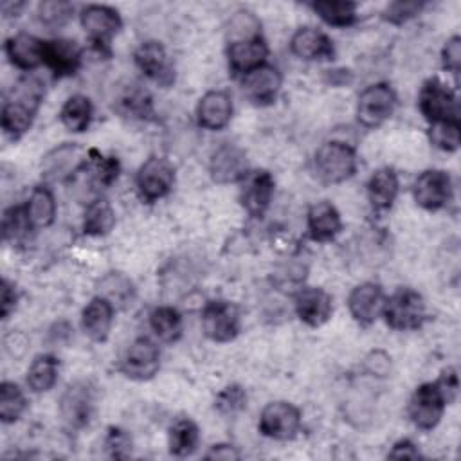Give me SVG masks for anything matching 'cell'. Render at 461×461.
Listing matches in <instances>:
<instances>
[{"mask_svg":"<svg viewBox=\"0 0 461 461\" xmlns=\"http://www.w3.org/2000/svg\"><path fill=\"white\" fill-rule=\"evenodd\" d=\"M86 160H88V151L83 153L79 146L65 142L43 157L41 175L52 182L72 180L76 173L86 164Z\"/></svg>","mask_w":461,"mask_h":461,"instance_id":"4fadbf2b","label":"cell"},{"mask_svg":"<svg viewBox=\"0 0 461 461\" xmlns=\"http://www.w3.org/2000/svg\"><path fill=\"white\" fill-rule=\"evenodd\" d=\"M281 72L272 65H261L243 76V94L254 104H270L281 90Z\"/></svg>","mask_w":461,"mask_h":461,"instance_id":"ac0fdd59","label":"cell"},{"mask_svg":"<svg viewBox=\"0 0 461 461\" xmlns=\"http://www.w3.org/2000/svg\"><path fill=\"white\" fill-rule=\"evenodd\" d=\"M267 56L268 47L261 36L229 43L227 49V59L232 74H249L250 70L265 65Z\"/></svg>","mask_w":461,"mask_h":461,"instance_id":"603a6c76","label":"cell"},{"mask_svg":"<svg viewBox=\"0 0 461 461\" xmlns=\"http://www.w3.org/2000/svg\"><path fill=\"white\" fill-rule=\"evenodd\" d=\"M310 7L331 27H348L357 22V4L348 0H322L313 2Z\"/></svg>","mask_w":461,"mask_h":461,"instance_id":"836d02e7","label":"cell"},{"mask_svg":"<svg viewBox=\"0 0 461 461\" xmlns=\"http://www.w3.org/2000/svg\"><path fill=\"white\" fill-rule=\"evenodd\" d=\"M398 194V176L391 167L376 169L367 180V198L375 211H387Z\"/></svg>","mask_w":461,"mask_h":461,"instance_id":"83f0119b","label":"cell"},{"mask_svg":"<svg viewBox=\"0 0 461 461\" xmlns=\"http://www.w3.org/2000/svg\"><path fill=\"white\" fill-rule=\"evenodd\" d=\"M430 142L443 151H456L459 148V122L445 121L434 122L429 130Z\"/></svg>","mask_w":461,"mask_h":461,"instance_id":"60d3db41","label":"cell"},{"mask_svg":"<svg viewBox=\"0 0 461 461\" xmlns=\"http://www.w3.org/2000/svg\"><path fill=\"white\" fill-rule=\"evenodd\" d=\"M396 108V94L387 83H376L367 86L357 104V117L358 122L375 128L387 121Z\"/></svg>","mask_w":461,"mask_h":461,"instance_id":"8992f818","label":"cell"},{"mask_svg":"<svg viewBox=\"0 0 461 461\" xmlns=\"http://www.w3.org/2000/svg\"><path fill=\"white\" fill-rule=\"evenodd\" d=\"M25 209H27L32 229L49 227L56 216V200H54L50 189L45 185L34 187L27 200Z\"/></svg>","mask_w":461,"mask_h":461,"instance_id":"f546056e","label":"cell"},{"mask_svg":"<svg viewBox=\"0 0 461 461\" xmlns=\"http://www.w3.org/2000/svg\"><path fill=\"white\" fill-rule=\"evenodd\" d=\"M331 312H333L331 297L322 288L308 286V288H301L295 294V313L304 324L312 328H319L331 317Z\"/></svg>","mask_w":461,"mask_h":461,"instance_id":"ffe728a7","label":"cell"},{"mask_svg":"<svg viewBox=\"0 0 461 461\" xmlns=\"http://www.w3.org/2000/svg\"><path fill=\"white\" fill-rule=\"evenodd\" d=\"M153 333L164 342H175L182 335V317L173 306H158L149 313Z\"/></svg>","mask_w":461,"mask_h":461,"instance_id":"d590c367","label":"cell"},{"mask_svg":"<svg viewBox=\"0 0 461 461\" xmlns=\"http://www.w3.org/2000/svg\"><path fill=\"white\" fill-rule=\"evenodd\" d=\"M74 13V5L68 2L61 0H50V2H41L38 5V18L41 23L56 27L63 25Z\"/></svg>","mask_w":461,"mask_h":461,"instance_id":"7bdbcfd3","label":"cell"},{"mask_svg":"<svg viewBox=\"0 0 461 461\" xmlns=\"http://www.w3.org/2000/svg\"><path fill=\"white\" fill-rule=\"evenodd\" d=\"M18 301V294L14 285H11L7 279H2L0 285V315L2 319H7L9 313L14 310Z\"/></svg>","mask_w":461,"mask_h":461,"instance_id":"681fc988","label":"cell"},{"mask_svg":"<svg viewBox=\"0 0 461 461\" xmlns=\"http://www.w3.org/2000/svg\"><path fill=\"white\" fill-rule=\"evenodd\" d=\"M160 367V351L148 337L135 339L124 351L119 369L131 380H149Z\"/></svg>","mask_w":461,"mask_h":461,"instance_id":"ba28073f","label":"cell"},{"mask_svg":"<svg viewBox=\"0 0 461 461\" xmlns=\"http://www.w3.org/2000/svg\"><path fill=\"white\" fill-rule=\"evenodd\" d=\"M317 176L326 184H340L353 176L357 169V155L351 146L340 140L324 142L313 157Z\"/></svg>","mask_w":461,"mask_h":461,"instance_id":"7a4b0ae2","label":"cell"},{"mask_svg":"<svg viewBox=\"0 0 461 461\" xmlns=\"http://www.w3.org/2000/svg\"><path fill=\"white\" fill-rule=\"evenodd\" d=\"M43 63L54 72L56 77L76 74L81 65V47L65 38L43 43Z\"/></svg>","mask_w":461,"mask_h":461,"instance_id":"44dd1931","label":"cell"},{"mask_svg":"<svg viewBox=\"0 0 461 461\" xmlns=\"http://www.w3.org/2000/svg\"><path fill=\"white\" fill-rule=\"evenodd\" d=\"M274 196V178L268 171H256L245 176V185L240 193V202L243 209L254 216L261 218Z\"/></svg>","mask_w":461,"mask_h":461,"instance_id":"d6986e66","label":"cell"},{"mask_svg":"<svg viewBox=\"0 0 461 461\" xmlns=\"http://www.w3.org/2000/svg\"><path fill=\"white\" fill-rule=\"evenodd\" d=\"M115 225V212L112 205L106 200H94L88 202L85 220H83V230L88 236H104L108 234Z\"/></svg>","mask_w":461,"mask_h":461,"instance_id":"e575fe53","label":"cell"},{"mask_svg":"<svg viewBox=\"0 0 461 461\" xmlns=\"http://www.w3.org/2000/svg\"><path fill=\"white\" fill-rule=\"evenodd\" d=\"M247 405V394L241 385H227L221 389L214 400V409L223 416H234Z\"/></svg>","mask_w":461,"mask_h":461,"instance_id":"b9f144b4","label":"cell"},{"mask_svg":"<svg viewBox=\"0 0 461 461\" xmlns=\"http://www.w3.org/2000/svg\"><path fill=\"white\" fill-rule=\"evenodd\" d=\"M113 321V306L101 295L90 299L81 313V326L85 335L95 342L106 340Z\"/></svg>","mask_w":461,"mask_h":461,"instance_id":"484cf974","label":"cell"},{"mask_svg":"<svg viewBox=\"0 0 461 461\" xmlns=\"http://www.w3.org/2000/svg\"><path fill=\"white\" fill-rule=\"evenodd\" d=\"M202 328L211 340L230 342L240 333V312L229 301H209L202 312Z\"/></svg>","mask_w":461,"mask_h":461,"instance_id":"52a82bcc","label":"cell"},{"mask_svg":"<svg viewBox=\"0 0 461 461\" xmlns=\"http://www.w3.org/2000/svg\"><path fill=\"white\" fill-rule=\"evenodd\" d=\"M59 119L63 126L74 133H81L88 128L92 121V103L86 95L74 94L61 106Z\"/></svg>","mask_w":461,"mask_h":461,"instance_id":"d6a6232c","label":"cell"},{"mask_svg":"<svg viewBox=\"0 0 461 461\" xmlns=\"http://www.w3.org/2000/svg\"><path fill=\"white\" fill-rule=\"evenodd\" d=\"M43 97V86L36 77H23L13 88L2 106V130L16 140L32 124Z\"/></svg>","mask_w":461,"mask_h":461,"instance_id":"6da1fadb","label":"cell"},{"mask_svg":"<svg viewBox=\"0 0 461 461\" xmlns=\"http://www.w3.org/2000/svg\"><path fill=\"white\" fill-rule=\"evenodd\" d=\"M43 43L45 41L32 34L18 32L5 41V54L14 67L32 70L43 63Z\"/></svg>","mask_w":461,"mask_h":461,"instance_id":"d4e9b609","label":"cell"},{"mask_svg":"<svg viewBox=\"0 0 461 461\" xmlns=\"http://www.w3.org/2000/svg\"><path fill=\"white\" fill-rule=\"evenodd\" d=\"M301 429V412L290 402H270L259 416V430L263 436L286 441L297 436Z\"/></svg>","mask_w":461,"mask_h":461,"instance_id":"9c48e42d","label":"cell"},{"mask_svg":"<svg viewBox=\"0 0 461 461\" xmlns=\"http://www.w3.org/2000/svg\"><path fill=\"white\" fill-rule=\"evenodd\" d=\"M94 409V391L86 382L70 384L59 400V412L68 429H83Z\"/></svg>","mask_w":461,"mask_h":461,"instance_id":"5bb4252c","label":"cell"},{"mask_svg":"<svg viewBox=\"0 0 461 461\" xmlns=\"http://www.w3.org/2000/svg\"><path fill=\"white\" fill-rule=\"evenodd\" d=\"M423 2H416V0H396L391 2L385 9L382 18L393 25H402L407 20L414 18L416 14H420V11L423 9Z\"/></svg>","mask_w":461,"mask_h":461,"instance_id":"ee69618b","label":"cell"},{"mask_svg":"<svg viewBox=\"0 0 461 461\" xmlns=\"http://www.w3.org/2000/svg\"><path fill=\"white\" fill-rule=\"evenodd\" d=\"M207 459H225V461H230V459H238L240 454L236 452V448L232 445H212L211 450L205 454Z\"/></svg>","mask_w":461,"mask_h":461,"instance_id":"816d5d0a","label":"cell"},{"mask_svg":"<svg viewBox=\"0 0 461 461\" xmlns=\"http://www.w3.org/2000/svg\"><path fill=\"white\" fill-rule=\"evenodd\" d=\"M439 391L443 393L447 403H452L457 396V389H459V380H457V371L456 367H447L441 376L436 380Z\"/></svg>","mask_w":461,"mask_h":461,"instance_id":"7dc6e473","label":"cell"},{"mask_svg":"<svg viewBox=\"0 0 461 461\" xmlns=\"http://www.w3.org/2000/svg\"><path fill=\"white\" fill-rule=\"evenodd\" d=\"M342 229V220L337 207L326 200L313 203L308 209V230L315 241H330Z\"/></svg>","mask_w":461,"mask_h":461,"instance_id":"4316f807","label":"cell"},{"mask_svg":"<svg viewBox=\"0 0 461 461\" xmlns=\"http://www.w3.org/2000/svg\"><path fill=\"white\" fill-rule=\"evenodd\" d=\"M366 369L373 375V376H385L391 369V357L385 355L384 351H371L366 360Z\"/></svg>","mask_w":461,"mask_h":461,"instance_id":"c3c4849f","label":"cell"},{"mask_svg":"<svg viewBox=\"0 0 461 461\" xmlns=\"http://www.w3.org/2000/svg\"><path fill=\"white\" fill-rule=\"evenodd\" d=\"M175 184V169L162 157H149L137 173V189L146 202L166 196Z\"/></svg>","mask_w":461,"mask_h":461,"instance_id":"8fae6325","label":"cell"},{"mask_svg":"<svg viewBox=\"0 0 461 461\" xmlns=\"http://www.w3.org/2000/svg\"><path fill=\"white\" fill-rule=\"evenodd\" d=\"M119 104H121V112L130 117L148 119L153 113L151 97L148 95V92L140 88H130L128 92H124L119 99Z\"/></svg>","mask_w":461,"mask_h":461,"instance_id":"ab89813d","label":"cell"},{"mask_svg":"<svg viewBox=\"0 0 461 461\" xmlns=\"http://www.w3.org/2000/svg\"><path fill=\"white\" fill-rule=\"evenodd\" d=\"M447 400L436 382H425L418 385L409 400V418L420 430H432L445 411Z\"/></svg>","mask_w":461,"mask_h":461,"instance_id":"5b68a950","label":"cell"},{"mask_svg":"<svg viewBox=\"0 0 461 461\" xmlns=\"http://www.w3.org/2000/svg\"><path fill=\"white\" fill-rule=\"evenodd\" d=\"M420 112L430 124L457 121L459 122V104L456 94L438 77H430L423 83L418 97Z\"/></svg>","mask_w":461,"mask_h":461,"instance_id":"277c9868","label":"cell"},{"mask_svg":"<svg viewBox=\"0 0 461 461\" xmlns=\"http://www.w3.org/2000/svg\"><path fill=\"white\" fill-rule=\"evenodd\" d=\"M387 457H391V459H418L420 452L411 439H400L393 445Z\"/></svg>","mask_w":461,"mask_h":461,"instance_id":"f907efd6","label":"cell"},{"mask_svg":"<svg viewBox=\"0 0 461 461\" xmlns=\"http://www.w3.org/2000/svg\"><path fill=\"white\" fill-rule=\"evenodd\" d=\"M292 52L306 61L331 59L335 54L333 41L319 29L303 27L290 40Z\"/></svg>","mask_w":461,"mask_h":461,"instance_id":"cb8c5ba5","label":"cell"},{"mask_svg":"<svg viewBox=\"0 0 461 461\" xmlns=\"http://www.w3.org/2000/svg\"><path fill=\"white\" fill-rule=\"evenodd\" d=\"M441 59H443L445 70H448L454 76L459 74V65H461V38L459 36H452L445 43V47L441 50Z\"/></svg>","mask_w":461,"mask_h":461,"instance_id":"bcb514c9","label":"cell"},{"mask_svg":"<svg viewBox=\"0 0 461 461\" xmlns=\"http://www.w3.org/2000/svg\"><path fill=\"white\" fill-rule=\"evenodd\" d=\"M104 447L112 457L122 459V457H128L131 452V438L128 436L126 430L119 427H110L104 438Z\"/></svg>","mask_w":461,"mask_h":461,"instance_id":"f6af8a7d","label":"cell"},{"mask_svg":"<svg viewBox=\"0 0 461 461\" xmlns=\"http://www.w3.org/2000/svg\"><path fill=\"white\" fill-rule=\"evenodd\" d=\"M200 432L198 427L193 420L189 418H178L171 427H169V452L178 457L191 456L196 447H198Z\"/></svg>","mask_w":461,"mask_h":461,"instance_id":"4dcf8cb0","label":"cell"},{"mask_svg":"<svg viewBox=\"0 0 461 461\" xmlns=\"http://www.w3.org/2000/svg\"><path fill=\"white\" fill-rule=\"evenodd\" d=\"M27 407V400L22 389L13 382L0 384V420L4 423L16 421Z\"/></svg>","mask_w":461,"mask_h":461,"instance_id":"8d00e7d4","label":"cell"},{"mask_svg":"<svg viewBox=\"0 0 461 461\" xmlns=\"http://www.w3.org/2000/svg\"><path fill=\"white\" fill-rule=\"evenodd\" d=\"M259 29H261V23L250 11H238L229 22L227 34L230 43H234V41H243V40H252L261 36Z\"/></svg>","mask_w":461,"mask_h":461,"instance_id":"f35d334b","label":"cell"},{"mask_svg":"<svg viewBox=\"0 0 461 461\" xmlns=\"http://www.w3.org/2000/svg\"><path fill=\"white\" fill-rule=\"evenodd\" d=\"M59 362L54 355H38L27 369V384L34 393H45L54 387L58 380Z\"/></svg>","mask_w":461,"mask_h":461,"instance_id":"1f68e13d","label":"cell"},{"mask_svg":"<svg viewBox=\"0 0 461 461\" xmlns=\"http://www.w3.org/2000/svg\"><path fill=\"white\" fill-rule=\"evenodd\" d=\"M81 25L90 41L103 52H108L110 40L121 31L122 20L119 13L108 5H88L81 11Z\"/></svg>","mask_w":461,"mask_h":461,"instance_id":"7c38bea8","label":"cell"},{"mask_svg":"<svg viewBox=\"0 0 461 461\" xmlns=\"http://www.w3.org/2000/svg\"><path fill=\"white\" fill-rule=\"evenodd\" d=\"M232 99L223 90L207 92L196 108L198 124L205 130H221L230 122Z\"/></svg>","mask_w":461,"mask_h":461,"instance_id":"7402d4cb","label":"cell"},{"mask_svg":"<svg viewBox=\"0 0 461 461\" xmlns=\"http://www.w3.org/2000/svg\"><path fill=\"white\" fill-rule=\"evenodd\" d=\"M29 229H32L27 209L13 205L4 211L2 216V234L5 241H18L27 236Z\"/></svg>","mask_w":461,"mask_h":461,"instance_id":"74e56055","label":"cell"},{"mask_svg":"<svg viewBox=\"0 0 461 461\" xmlns=\"http://www.w3.org/2000/svg\"><path fill=\"white\" fill-rule=\"evenodd\" d=\"M324 79L331 86H344L351 81V72L346 68H335V70H326Z\"/></svg>","mask_w":461,"mask_h":461,"instance_id":"f5cc1de1","label":"cell"},{"mask_svg":"<svg viewBox=\"0 0 461 461\" xmlns=\"http://www.w3.org/2000/svg\"><path fill=\"white\" fill-rule=\"evenodd\" d=\"M209 171L218 184H234L249 175L247 153L236 144H221L211 155Z\"/></svg>","mask_w":461,"mask_h":461,"instance_id":"9a60e30c","label":"cell"},{"mask_svg":"<svg viewBox=\"0 0 461 461\" xmlns=\"http://www.w3.org/2000/svg\"><path fill=\"white\" fill-rule=\"evenodd\" d=\"M412 194L427 211L443 209L452 200V178L443 169H427L414 180Z\"/></svg>","mask_w":461,"mask_h":461,"instance_id":"30bf717a","label":"cell"},{"mask_svg":"<svg viewBox=\"0 0 461 461\" xmlns=\"http://www.w3.org/2000/svg\"><path fill=\"white\" fill-rule=\"evenodd\" d=\"M382 315L393 330H418L427 319L425 301L412 288H398L389 299H385Z\"/></svg>","mask_w":461,"mask_h":461,"instance_id":"3957f363","label":"cell"},{"mask_svg":"<svg viewBox=\"0 0 461 461\" xmlns=\"http://www.w3.org/2000/svg\"><path fill=\"white\" fill-rule=\"evenodd\" d=\"M135 65L140 72H144L149 79L157 81L162 86L171 85L175 79V72L169 63L167 52L160 41L149 40L140 43L135 50Z\"/></svg>","mask_w":461,"mask_h":461,"instance_id":"e0dca14e","label":"cell"},{"mask_svg":"<svg viewBox=\"0 0 461 461\" xmlns=\"http://www.w3.org/2000/svg\"><path fill=\"white\" fill-rule=\"evenodd\" d=\"M384 304L385 295L382 286L371 281L355 286L348 297L349 313L360 326L373 324L380 317Z\"/></svg>","mask_w":461,"mask_h":461,"instance_id":"2e32d148","label":"cell"},{"mask_svg":"<svg viewBox=\"0 0 461 461\" xmlns=\"http://www.w3.org/2000/svg\"><path fill=\"white\" fill-rule=\"evenodd\" d=\"M97 295L104 297L113 308H122L133 301L135 286L122 272H108L97 283Z\"/></svg>","mask_w":461,"mask_h":461,"instance_id":"f1b7e54d","label":"cell"}]
</instances>
